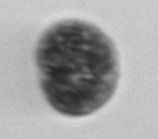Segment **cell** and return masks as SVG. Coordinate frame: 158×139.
<instances>
[{"mask_svg": "<svg viewBox=\"0 0 158 139\" xmlns=\"http://www.w3.org/2000/svg\"><path fill=\"white\" fill-rule=\"evenodd\" d=\"M37 64L48 102L69 116L98 111L117 85L114 43L92 23L79 20L55 23L40 40Z\"/></svg>", "mask_w": 158, "mask_h": 139, "instance_id": "6da1fadb", "label": "cell"}]
</instances>
